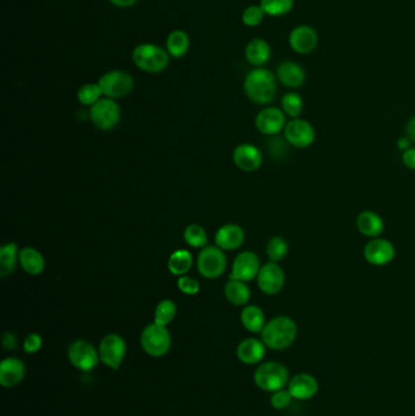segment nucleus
Instances as JSON below:
<instances>
[{
    "mask_svg": "<svg viewBox=\"0 0 415 416\" xmlns=\"http://www.w3.org/2000/svg\"><path fill=\"white\" fill-rule=\"evenodd\" d=\"M402 161L406 167L409 169H415V149L406 150L402 155Z\"/></svg>",
    "mask_w": 415,
    "mask_h": 416,
    "instance_id": "42",
    "label": "nucleus"
},
{
    "mask_svg": "<svg viewBox=\"0 0 415 416\" xmlns=\"http://www.w3.org/2000/svg\"><path fill=\"white\" fill-rule=\"evenodd\" d=\"M20 266L28 275H41L45 269V259L37 248L26 246L20 250Z\"/></svg>",
    "mask_w": 415,
    "mask_h": 416,
    "instance_id": "23",
    "label": "nucleus"
},
{
    "mask_svg": "<svg viewBox=\"0 0 415 416\" xmlns=\"http://www.w3.org/2000/svg\"><path fill=\"white\" fill-rule=\"evenodd\" d=\"M288 389L294 399L307 401V399H312L317 394L319 391V384L313 375L301 373L290 379Z\"/></svg>",
    "mask_w": 415,
    "mask_h": 416,
    "instance_id": "17",
    "label": "nucleus"
},
{
    "mask_svg": "<svg viewBox=\"0 0 415 416\" xmlns=\"http://www.w3.org/2000/svg\"><path fill=\"white\" fill-rule=\"evenodd\" d=\"M196 267L201 276L215 280L223 275L227 268V256L218 246H206L201 248L196 259Z\"/></svg>",
    "mask_w": 415,
    "mask_h": 416,
    "instance_id": "6",
    "label": "nucleus"
},
{
    "mask_svg": "<svg viewBox=\"0 0 415 416\" xmlns=\"http://www.w3.org/2000/svg\"><path fill=\"white\" fill-rule=\"evenodd\" d=\"M26 368L24 361L19 358L10 357L1 361L0 364V384L3 387L11 388L24 380Z\"/></svg>",
    "mask_w": 415,
    "mask_h": 416,
    "instance_id": "20",
    "label": "nucleus"
},
{
    "mask_svg": "<svg viewBox=\"0 0 415 416\" xmlns=\"http://www.w3.org/2000/svg\"><path fill=\"white\" fill-rule=\"evenodd\" d=\"M409 144H411V141L408 138H401L400 141H397L398 148L401 150H405V151L409 149Z\"/></svg>",
    "mask_w": 415,
    "mask_h": 416,
    "instance_id": "45",
    "label": "nucleus"
},
{
    "mask_svg": "<svg viewBox=\"0 0 415 416\" xmlns=\"http://www.w3.org/2000/svg\"><path fill=\"white\" fill-rule=\"evenodd\" d=\"M245 94L253 103L266 105L273 101L276 94V80L271 71L256 69L244 80Z\"/></svg>",
    "mask_w": 415,
    "mask_h": 416,
    "instance_id": "2",
    "label": "nucleus"
},
{
    "mask_svg": "<svg viewBox=\"0 0 415 416\" xmlns=\"http://www.w3.org/2000/svg\"><path fill=\"white\" fill-rule=\"evenodd\" d=\"M356 224L360 234L368 238H378L383 234L384 228H385L381 217L373 210H363L357 217Z\"/></svg>",
    "mask_w": 415,
    "mask_h": 416,
    "instance_id": "24",
    "label": "nucleus"
},
{
    "mask_svg": "<svg viewBox=\"0 0 415 416\" xmlns=\"http://www.w3.org/2000/svg\"><path fill=\"white\" fill-rule=\"evenodd\" d=\"M285 141L297 149H306L316 141V131L306 120L294 118L286 123L284 129Z\"/></svg>",
    "mask_w": 415,
    "mask_h": 416,
    "instance_id": "11",
    "label": "nucleus"
},
{
    "mask_svg": "<svg viewBox=\"0 0 415 416\" xmlns=\"http://www.w3.org/2000/svg\"><path fill=\"white\" fill-rule=\"evenodd\" d=\"M266 16L265 10L262 9L261 5H251L244 10L243 22L248 27H256L261 24Z\"/></svg>",
    "mask_w": 415,
    "mask_h": 416,
    "instance_id": "37",
    "label": "nucleus"
},
{
    "mask_svg": "<svg viewBox=\"0 0 415 416\" xmlns=\"http://www.w3.org/2000/svg\"><path fill=\"white\" fill-rule=\"evenodd\" d=\"M281 108L286 116L291 118H299L304 110V100L297 93L285 94L281 99Z\"/></svg>",
    "mask_w": 415,
    "mask_h": 416,
    "instance_id": "35",
    "label": "nucleus"
},
{
    "mask_svg": "<svg viewBox=\"0 0 415 416\" xmlns=\"http://www.w3.org/2000/svg\"><path fill=\"white\" fill-rule=\"evenodd\" d=\"M89 117L100 131H111L121 121V108L115 99L101 98L90 108Z\"/></svg>",
    "mask_w": 415,
    "mask_h": 416,
    "instance_id": "7",
    "label": "nucleus"
},
{
    "mask_svg": "<svg viewBox=\"0 0 415 416\" xmlns=\"http://www.w3.org/2000/svg\"><path fill=\"white\" fill-rule=\"evenodd\" d=\"M20 248L15 243H4L0 248V276L5 279L14 273L20 263Z\"/></svg>",
    "mask_w": 415,
    "mask_h": 416,
    "instance_id": "26",
    "label": "nucleus"
},
{
    "mask_svg": "<svg viewBox=\"0 0 415 416\" xmlns=\"http://www.w3.org/2000/svg\"><path fill=\"white\" fill-rule=\"evenodd\" d=\"M132 59L139 70L148 73H159L166 70L169 62V54L159 45L145 43L134 48Z\"/></svg>",
    "mask_w": 415,
    "mask_h": 416,
    "instance_id": "4",
    "label": "nucleus"
},
{
    "mask_svg": "<svg viewBox=\"0 0 415 416\" xmlns=\"http://www.w3.org/2000/svg\"><path fill=\"white\" fill-rule=\"evenodd\" d=\"M98 351L100 361L111 369L118 370L126 357V341L117 333H110L101 340Z\"/></svg>",
    "mask_w": 415,
    "mask_h": 416,
    "instance_id": "9",
    "label": "nucleus"
},
{
    "mask_svg": "<svg viewBox=\"0 0 415 416\" xmlns=\"http://www.w3.org/2000/svg\"><path fill=\"white\" fill-rule=\"evenodd\" d=\"M98 85L105 98L121 99L127 96L134 88V80L125 71L113 70L101 76Z\"/></svg>",
    "mask_w": 415,
    "mask_h": 416,
    "instance_id": "8",
    "label": "nucleus"
},
{
    "mask_svg": "<svg viewBox=\"0 0 415 416\" xmlns=\"http://www.w3.org/2000/svg\"><path fill=\"white\" fill-rule=\"evenodd\" d=\"M257 285L266 295L279 294L285 285V273L278 263L269 262L260 269L257 275Z\"/></svg>",
    "mask_w": 415,
    "mask_h": 416,
    "instance_id": "13",
    "label": "nucleus"
},
{
    "mask_svg": "<svg viewBox=\"0 0 415 416\" xmlns=\"http://www.w3.org/2000/svg\"><path fill=\"white\" fill-rule=\"evenodd\" d=\"M278 80L288 88H300L306 80L304 70L296 62L285 61L276 70Z\"/></svg>",
    "mask_w": 415,
    "mask_h": 416,
    "instance_id": "22",
    "label": "nucleus"
},
{
    "mask_svg": "<svg viewBox=\"0 0 415 416\" xmlns=\"http://www.w3.org/2000/svg\"><path fill=\"white\" fill-rule=\"evenodd\" d=\"M140 345L145 353L159 358L167 354L168 351L171 350L172 337L168 331L167 327H162L156 323L149 324L141 332Z\"/></svg>",
    "mask_w": 415,
    "mask_h": 416,
    "instance_id": "5",
    "label": "nucleus"
},
{
    "mask_svg": "<svg viewBox=\"0 0 415 416\" xmlns=\"http://www.w3.org/2000/svg\"><path fill=\"white\" fill-rule=\"evenodd\" d=\"M103 95V90L98 83H87L78 89L77 98L82 105L92 108L94 103H98Z\"/></svg>",
    "mask_w": 415,
    "mask_h": 416,
    "instance_id": "34",
    "label": "nucleus"
},
{
    "mask_svg": "<svg viewBox=\"0 0 415 416\" xmlns=\"http://www.w3.org/2000/svg\"><path fill=\"white\" fill-rule=\"evenodd\" d=\"M245 57L251 65H265L271 59V47L265 39L255 38L248 43L245 50Z\"/></svg>",
    "mask_w": 415,
    "mask_h": 416,
    "instance_id": "28",
    "label": "nucleus"
},
{
    "mask_svg": "<svg viewBox=\"0 0 415 416\" xmlns=\"http://www.w3.org/2000/svg\"><path fill=\"white\" fill-rule=\"evenodd\" d=\"M266 252L271 262L278 263L286 257V254L289 252V245L284 238L273 236L267 243Z\"/></svg>",
    "mask_w": 415,
    "mask_h": 416,
    "instance_id": "33",
    "label": "nucleus"
},
{
    "mask_svg": "<svg viewBox=\"0 0 415 416\" xmlns=\"http://www.w3.org/2000/svg\"><path fill=\"white\" fill-rule=\"evenodd\" d=\"M112 4L116 5L118 8H129L136 4L138 0H110Z\"/></svg>",
    "mask_w": 415,
    "mask_h": 416,
    "instance_id": "44",
    "label": "nucleus"
},
{
    "mask_svg": "<svg viewBox=\"0 0 415 416\" xmlns=\"http://www.w3.org/2000/svg\"><path fill=\"white\" fill-rule=\"evenodd\" d=\"M253 380L257 387L266 392H276L289 385V370L278 361H267L255 371Z\"/></svg>",
    "mask_w": 415,
    "mask_h": 416,
    "instance_id": "3",
    "label": "nucleus"
},
{
    "mask_svg": "<svg viewBox=\"0 0 415 416\" xmlns=\"http://www.w3.org/2000/svg\"><path fill=\"white\" fill-rule=\"evenodd\" d=\"M177 287L178 290L181 291L182 294L188 296L197 295L199 291H200L199 281L195 280L194 278L187 275L179 276L178 278Z\"/></svg>",
    "mask_w": 415,
    "mask_h": 416,
    "instance_id": "38",
    "label": "nucleus"
},
{
    "mask_svg": "<svg viewBox=\"0 0 415 416\" xmlns=\"http://www.w3.org/2000/svg\"><path fill=\"white\" fill-rule=\"evenodd\" d=\"M256 128L265 136H276L284 131L286 126V115L278 108H263L258 113L255 121Z\"/></svg>",
    "mask_w": 415,
    "mask_h": 416,
    "instance_id": "15",
    "label": "nucleus"
},
{
    "mask_svg": "<svg viewBox=\"0 0 415 416\" xmlns=\"http://www.w3.org/2000/svg\"><path fill=\"white\" fill-rule=\"evenodd\" d=\"M407 136L409 141L415 143V116L412 117L407 123Z\"/></svg>",
    "mask_w": 415,
    "mask_h": 416,
    "instance_id": "43",
    "label": "nucleus"
},
{
    "mask_svg": "<svg viewBox=\"0 0 415 416\" xmlns=\"http://www.w3.org/2000/svg\"><path fill=\"white\" fill-rule=\"evenodd\" d=\"M233 162L243 172H256L263 164L262 152L252 144H240L233 151Z\"/></svg>",
    "mask_w": 415,
    "mask_h": 416,
    "instance_id": "16",
    "label": "nucleus"
},
{
    "mask_svg": "<svg viewBox=\"0 0 415 416\" xmlns=\"http://www.w3.org/2000/svg\"><path fill=\"white\" fill-rule=\"evenodd\" d=\"M363 254L365 261L373 266H386L396 256V248L386 238H374L364 246Z\"/></svg>",
    "mask_w": 415,
    "mask_h": 416,
    "instance_id": "14",
    "label": "nucleus"
},
{
    "mask_svg": "<svg viewBox=\"0 0 415 416\" xmlns=\"http://www.w3.org/2000/svg\"><path fill=\"white\" fill-rule=\"evenodd\" d=\"M262 341L268 348L283 351L289 348L297 337V325L286 315H278L271 319L262 330Z\"/></svg>",
    "mask_w": 415,
    "mask_h": 416,
    "instance_id": "1",
    "label": "nucleus"
},
{
    "mask_svg": "<svg viewBox=\"0 0 415 416\" xmlns=\"http://www.w3.org/2000/svg\"><path fill=\"white\" fill-rule=\"evenodd\" d=\"M194 264L192 253L188 250H177L168 258L167 268L174 276L187 275Z\"/></svg>",
    "mask_w": 415,
    "mask_h": 416,
    "instance_id": "29",
    "label": "nucleus"
},
{
    "mask_svg": "<svg viewBox=\"0 0 415 416\" xmlns=\"http://www.w3.org/2000/svg\"><path fill=\"white\" fill-rule=\"evenodd\" d=\"M224 296L229 303L234 306H245L250 301L251 290L246 285V282L229 279L228 282L224 286Z\"/></svg>",
    "mask_w": 415,
    "mask_h": 416,
    "instance_id": "27",
    "label": "nucleus"
},
{
    "mask_svg": "<svg viewBox=\"0 0 415 416\" xmlns=\"http://www.w3.org/2000/svg\"><path fill=\"white\" fill-rule=\"evenodd\" d=\"M1 343H3V347L6 351H13L19 346L17 337L15 336L14 333H11V332H5L3 338H1Z\"/></svg>",
    "mask_w": 415,
    "mask_h": 416,
    "instance_id": "41",
    "label": "nucleus"
},
{
    "mask_svg": "<svg viewBox=\"0 0 415 416\" xmlns=\"http://www.w3.org/2000/svg\"><path fill=\"white\" fill-rule=\"evenodd\" d=\"M240 320H241L243 327L252 333L262 332L267 324L265 312L255 304L244 307L241 313H240Z\"/></svg>",
    "mask_w": 415,
    "mask_h": 416,
    "instance_id": "25",
    "label": "nucleus"
},
{
    "mask_svg": "<svg viewBox=\"0 0 415 416\" xmlns=\"http://www.w3.org/2000/svg\"><path fill=\"white\" fill-rule=\"evenodd\" d=\"M43 346V340L42 336L41 335H38V333H29L27 336L24 337V351L27 353V354H34V353H37Z\"/></svg>",
    "mask_w": 415,
    "mask_h": 416,
    "instance_id": "40",
    "label": "nucleus"
},
{
    "mask_svg": "<svg viewBox=\"0 0 415 416\" xmlns=\"http://www.w3.org/2000/svg\"><path fill=\"white\" fill-rule=\"evenodd\" d=\"M266 348L265 342L250 337L239 343L238 348H237V356L244 364H258L266 356Z\"/></svg>",
    "mask_w": 415,
    "mask_h": 416,
    "instance_id": "21",
    "label": "nucleus"
},
{
    "mask_svg": "<svg viewBox=\"0 0 415 416\" xmlns=\"http://www.w3.org/2000/svg\"><path fill=\"white\" fill-rule=\"evenodd\" d=\"M190 47V41H189V36L184 31H173L167 38L166 42V48H167V52L173 57H184L187 54Z\"/></svg>",
    "mask_w": 415,
    "mask_h": 416,
    "instance_id": "30",
    "label": "nucleus"
},
{
    "mask_svg": "<svg viewBox=\"0 0 415 416\" xmlns=\"http://www.w3.org/2000/svg\"><path fill=\"white\" fill-rule=\"evenodd\" d=\"M261 8L269 16L289 14L294 8V0H261Z\"/></svg>",
    "mask_w": 415,
    "mask_h": 416,
    "instance_id": "36",
    "label": "nucleus"
},
{
    "mask_svg": "<svg viewBox=\"0 0 415 416\" xmlns=\"http://www.w3.org/2000/svg\"><path fill=\"white\" fill-rule=\"evenodd\" d=\"M260 269H261V262L256 253L244 251L239 253L234 259L229 279L248 282L253 279H257Z\"/></svg>",
    "mask_w": 415,
    "mask_h": 416,
    "instance_id": "12",
    "label": "nucleus"
},
{
    "mask_svg": "<svg viewBox=\"0 0 415 416\" xmlns=\"http://www.w3.org/2000/svg\"><path fill=\"white\" fill-rule=\"evenodd\" d=\"M183 238L190 248H206L207 243H209V238H207L205 228L202 225L195 224V223L188 225L185 230H184Z\"/></svg>",
    "mask_w": 415,
    "mask_h": 416,
    "instance_id": "32",
    "label": "nucleus"
},
{
    "mask_svg": "<svg viewBox=\"0 0 415 416\" xmlns=\"http://www.w3.org/2000/svg\"><path fill=\"white\" fill-rule=\"evenodd\" d=\"M293 399H294V397L291 396L289 389L283 388V389H279V391L273 392V394H272V407L276 409V410H283L285 408L289 407Z\"/></svg>",
    "mask_w": 415,
    "mask_h": 416,
    "instance_id": "39",
    "label": "nucleus"
},
{
    "mask_svg": "<svg viewBox=\"0 0 415 416\" xmlns=\"http://www.w3.org/2000/svg\"><path fill=\"white\" fill-rule=\"evenodd\" d=\"M177 315V304L172 299H162L155 308L154 323L167 327Z\"/></svg>",
    "mask_w": 415,
    "mask_h": 416,
    "instance_id": "31",
    "label": "nucleus"
},
{
    "mask_svg": "<svg viewBox=\"0 0 415 416\" xmlns=\"http://www.w3.org/2000/svg\"><path fill=\"white\" fill-rule=\"evenodd\" d=\"M216 246L222 248L223 251H234L243 246L245 243V231L238 224L222 225L217 230L215 236Z\"/></svg>",
    "mask_w": 415,
    "mask_h": 416,
    "instance_id": "19",
    "label": "nucleus"
},
{
    "mask_svg": "<svg viewBox=\"0 0 415 416\" xmlns=\"http://www.w3.org/2000/svg\"><path fill=\"white\" fill-rule=\"evenodd\" d=\"M67 356L71 364L82 371L93 370L100 361L98 350L85 340L72 342L67 350Z\"/></svg>",
    "mask_w": 415,
    "mask_h": 416,
    "instance_id": "10",
    "label": "nucleus"
},
{
    "mask_svg": "<svg viewBox=\"0 0 415 416\" xmlns=\"http://www.w3.org/2000/svg\"><path fill=\"white\" fill-rule=\"evenodd\" d=\"M290 47L299 54H309L318 44V34L311 26H297L289 36Z\"/></svg>",
    "mask_w": 415,
    "mask_h": 416,
    "instance_id": "18",
    "label": "nucleus"
}]
</instances>
